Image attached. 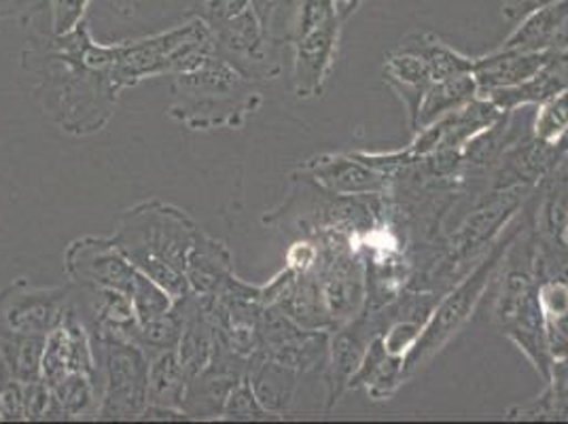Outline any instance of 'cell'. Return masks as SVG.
I'll list each match as a JSON object with an SVG mask.
<instances>
[{
	"mask_svg": "<svg viewBox=\"0 0 568 424\" xmlns=\"http://www.w3.org/2000/svg\"><path fill=\"white\" fill-rule=\"evenodd\" d=\"M495 319L503 333L516 340L521 351L537 363V370H541V374L549 377L551 354L545 337L539 289L528 274L514 272L507 276L498 295Z\"/></svg>",
	"mask_w": 568,
	"mask_h": 424,
	"instance_id": "cell-1",
	"label": "cell"
},
{
	"mask_svg": "<svg viewBox=\"0 0 568 424\" xmlns=\"http://www.w3.org/2000/svg\"><path fill=\"white\" fill-rule=\"evenodd\" d=\"M511 238H507L505 242L498 244L497 251L484 261L474 274L460 284L450 297L442 304V307L435 312L433 321L426 325L425 333L416 340V344L412 346V351L407 353V359L403 361V376L412 374L414 370H418L426 359H430L433 354L437 353L456 330L467 321V316L471 314L479 295L484 293L486 284L490 281V274L495 272L500 253L509 246Z\"/></svg>",
	"mask_w": 568,
	"mask_h": 424,
	"instance_id": "cell-2",
	"label": "cell"
},
{
	"mask_svg": "<svg viewBox=\"0 0 568 424\" xmlns=\"http://www.w3.org/2000/svg\"><path fill=\"white\" fill-rule=\"evenodd\" d=\"M339 13L335 0H306L300 11L297 83L300 94H316L332 69Z\"/></svg>",
	"mask_w": 568,
	"mask_h": 424,
	"instance_id": "cell-3",
	"label": "cell"
},
{
	"mask_svg": "<svg viewBox=\"0 0 568 424\" xmlns=\"http://www.w3.org/2000/svg\"><path fill=\"white\" fill-rule=\"evenodd\" d=\"M149 388V372L141 353L132 346H111L109 351V395L106 416H132L141 412Z\"/></svg>",
	"mask_w": 568,
	"mask_h": 424,
	"instance_id": "cell-4",
	"label": "cell"
},
{
	"mask_svg": "<svg viewBox=\"0 0 568 424\" xmlns=\"http://www.w3.org/2000/svg\"><path fill=\"white\" fill-rule=\"evenodd\" d=\"M556 49L521 51V49H498L497 53L474 62L477 92L490 94L495 90L516 88L530 81L545 64L554 58Z\"/></svg>",
	"mask_w": 568,
	"mask_h": 424,
	"instance_id": "cell-5",
	"label": "cell"
},
{
	"mask_svg": "<svg viewBox=\"0 0 568 424\" xmlns=\"http://www.w3.org/2000/svg\"><path fill=\"white\" fill-rule=\"evenodd\" d=\"M206 18L216 37L236 51H260L263 43V18L253 0H206Z\"/></svg>",
	"mask_w": 568,
	"mask_h": 424,
	"instance_id": "cell-6",
	"label": "cell"
},
{
	"mask_svg": "<svg viewBox=\"0 0 568 424\" xmlns=\"http://www.w3.org/2000/svg\"><path fill=\"white\" fill-rule=\"evenodd\" d=\"M568 0L551 2L544 9L526 16V22L518 28L500 49H521V51H539L547 49L558 30L567 24Z\"/></svg>",
	"mask_w": 568,
	"mask_h": 424,
	"instance_id": "cell-7",
	"label": "cell"
},
{
	"mask_svg": "<svg viewBox=\"0 0 568 424\" xmlns=\"http://www.w3.org/2000/svg\"><path fill=\"white\" fill-rule=\"evenodd\" d=\"M475 92H477V83H475L474 72L456 74V77L444 79V81H433L420 102L414 130H418L420 125H426V123L450 113L454 109H458L460 104L469 102Z\"/></svg>",
	"mask_w": 568,
	"mask_h": 424,
	"instance_id": "cell-8",
	"label": "cell"
},
{
	"mask_svg": "<svg viewBox=\"0 0 568 424\" xmlns=\"http://www.w3.org/2000/svg\"><path fill=\"white\" fill-rule=\"evenodd\" d=\"M539 302L549 354L558 359L568 356V284L565 281L545 283L539 289Z\"/></svg>",
	"mask_w": 568,
	"mask_h": 424,
	"instance_id": "cell-9",
	"label": "cell"
},
{
	"mask_svg": "<svg viewBox=\"0 0 568 424\" xmlns=\"http://www.w3.org/2000/svg\"><path fill=\"white\" fill-rule=\"evenodd\" d=\"M316 176L337 193H376L386 188V176L374 170H367L358 162L344 158H333L329 162L316 165Z\"/></svg>",
	"mask_w": 568,
	"mask_h": 424,
	"instance_id": "cell-10",
	"label": "cell"
},
{
	"mask_svg": "<svg viewBox=\"0 0 568 424\" xmlns=\"http://www.w3.org/2000/svg\"><path fill=\"white\" fill-rule=\"evenodd\" d=\"M9 325L20 333H48L62 323L60 297H51L48 293L24 295L18 304L7 312Z\"/></svg>",
	"mask_w": 568,
	"mask_h": 424,
	"instance_id": "cell-11",
	"label": "cell"
},
{
	"mask_svg": "<svg viewBox=\"0 0 568 424\" xmlns=\"http://www.w3.org/2000/svg\"><path fill=\"white\" fill-rule=\"evenodd\" d=\"M551 386L544 395L518 412H511L514 418H562L568 421V356L551 363L549 377Z\"/></svg>",
	"mask_w": 568,
	"mask_h": 424,
	"instance_id": "cell-12",
	"label": "cell"
},
{
	"mask_svg": "<svg viewBox=\"0 0 568 424\" xmlns=\"http://www.w3.org/2000/svg\"><path fill=\"white\" fill-rule=\"evenodd\" d=\"M183 365H179L174 354H164L155 361L149 376V393L155 403L172 405L183 393Z\"/></svg>",
	"mask_w": 568,
	"mask_h": 424,
	"instance_id": "cell-13",
	"label": "cell"
},
{
	"mask_svg": "<svg viewBox=\"0 0 568 424\" xmlns=\"http://www.w3.org/2000/svg\"><path fill=\"white\" fill-rule=\"evenodd\" d=\"M41 346L43 342L37 337H11L2 344L4 353V367H9L11 376L20 377L24 382L37 380L39 363H41Z\"/></svg>",
	"mask_w": 568,
	"mask_h": 424,
	"instance_id": "cell-14",
	"label": "cell"
},
{
	"mask_svg": "<svg viewBox=\"0 0 568 424\" xmlns=\"http://www.w3.org/2000/svg\"><path fill=\"white\" fill-rule=\"evenodd\" d=\"M568 132V90L560 94L551 95L545 100L537 123H535V134L537 141L556 144Z\"/></svg>",
	"mask_w": 568,
	"mask_h": 424,
	"instance_id": "cell-15",
	"label": "cell"
},
{
	"mask_svg": "<svg viewBox=\"0 0 568 424\" xmlns=\"http://www.w3.org/2000/svg\"><path fill=\"white\" fill-rule=\"evenodd\" d=\"M90 374L83 372H72L67 377H62L55 386H53V395L55 401L60 403L62 412L77 414L83 412L85 405H90L92 401V384H90Z\"/></svg>",
	"mask_w": 568,
	"mask_h": 424,
	"instance_id": "cell-16",
	"label": "cell"
},
{
	"mask_svg": "<svg viewBox=\"0 0 568 424\" xmlns=\"http://www.w3.org/2000/svg\"><path fill=\"white\" fill-rule=\"evenodd\" d=\"M90 0H53V26L58 34L71 32L79 24Z\"/></svg>",
	"mask_w": 568,
	"mask_h": 424,
	"instance_id": "cell-17",
	"label": "cell"
},
{
	"mask_svg": "<svg viewBox=\"0 0 568 424\" xmlns=\"http://www.w3.org/2000/svg\"><path fill=\"white\" fill-rule=\"evenodd\" d=\"M142 337H144V342L151 344V346L170 349V346L176 342V337H179V325L160 316V319H153V321L144 323Z\"/></svg>",
	"mask_w": 568,
	"mask_h": 424,
	"instance_id": "cell-18",
	"label": "cell"
},
{
	"mask_svg": "<svg viewBox=\"0 0 568 424\" xmlns=\"http://www.w3.org/2000/svg\"><path fill=\"white\" fill-rule=\"evenodd\" d=\"M26 401L18 384L0 382V418H22Z\"/></svg>",
	"mask_w": 568,
	"mask_h": 424,
	"instance_id": "cell-19",
	"label": "cell"
},
{
	"mask_svg": "<svg viewBox=\"0 0 568 424\" xmlns=\"http://www.w3.org/2000/svg\"><path fill=\"white\" fill-rule=\"evenodd\" d=\"M227 414L232 418H260L263 416L260 403L251 395L248 388H240L227 401Z\"/></svg>",
	"mask_w": 568,
	"mask_h": 424,
	"instance_id": "cell-20",
	"label": "cell"
},
{
	"mask_svg": "<svg viewBox=\"0 0 568 424\" xmlns=\"http://www.w3.org/2000/svg\"><path fill=\"white\" fill-rule=\"evenodd\" d=\"M551 2H558V0H503V16L507 20H521Z\"/></svg>",
	"mask_w": 568,
	"mask_h": 424,
	"instance_id": "cell-21",
	"label": "cell"
}]
</instances>
